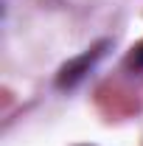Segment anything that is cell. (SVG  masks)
Returning <instances> with one entry per match:
<instances>
[{"label": "cell", "instance_id": "1", "mask_svg": "<svg viewBox=\"0 0 143 146\" xmlns=\"http://www.w3.org/2000/svg\"><path fill=\"white\" fill-rule=\"evenodd\" d=\"M107 48H109V39H101V42L90 45L87 51H81L79 56L68 59V62L59 68V73H56V87H62V90H73V87H76V84H79L95 65H98V59L107 54Z\"/></svg>", "mask_w": 143, "mask_h": 146}, {"label": "cell", "instance_id": "2", "mask_svg": "<svg viewBox=\"0 0 143 146\" xmlns=\"http://www.w3.org/2000/svg\"><path fill=\"white\" fill-rule=\"evenodd\" d=\"M126 68L132 73H143V42L138 48H132V54L126 56Z\"/></svg>", "mask_w": 143, "mask_h": 146}]
</instances>
